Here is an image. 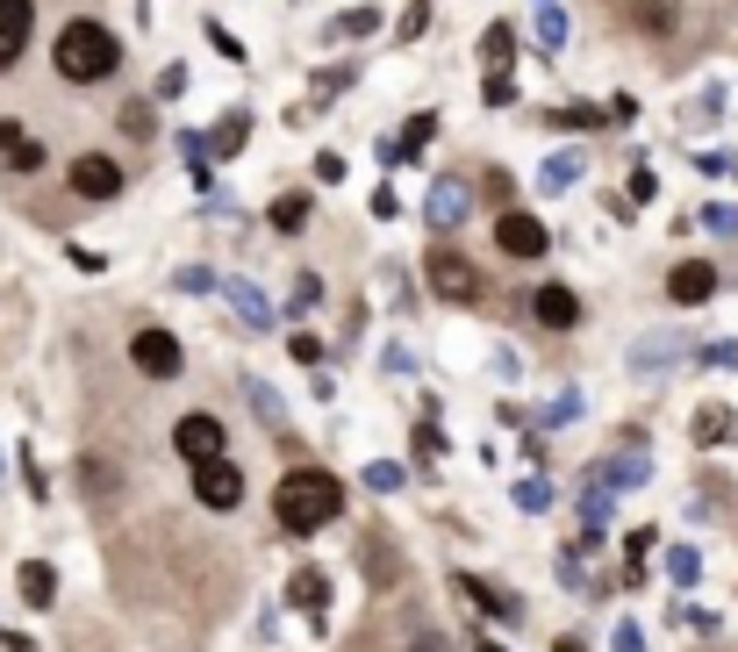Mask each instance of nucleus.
I'll list each match as a JSON object with an SVG mask.
<instances>
[{"label": "nucleus", "mask_w": 738, "mask_h": 652, "mask_svg": "<svg viewBox=\"0 0 738 652\" xmlns=\"http://www.w3.org/2000/svg\"><path fill=\"white\" fill-rule=\"evenodd\" d=\"M337 509H344V488H337V473H330V466H287V473H280V488H273V524H280L287 538L323 531Z\"/></svg>", "instance_id": "f257e3e1"}, {"label": "nucleus", "mask_w": 738, "mask_h": 652, "mask_svg": "<svg viewBox=\"0 0 738 652\" xmlns=\"http://www.w3.org/2000/svg\"><path fill=\"white\" fill-rule=\"evenodd\" d=\"M51 65H58V79H65V86H101V79H115V72H122V36L108 29V22L79 15V22L58 29Z\"/></svg>", "instance_id": "f03ea898"}, {"label": "nucleus", "mask_w": 738, "mask_h": 652, "mask_svg": "<svg viewBox=\"0 0 738 652\" xmlns=\"http://www.w3.org/2000/svg\"><path fill=\"white\" fill-rule=\"evenodd\" d=\"M423 273H430V294H438V302H452V309H473V302H488L481 266H473V258H459V251H445V244L423 258Z\"/></svg>", "instance_id": "7ed1b4c3"}, {"label": "nucleus", "mask_w": 738, "mask_h": 652, "mask_svg": "<svg viewBox=\"0 0 738 652\" xmlns=\"http://www.w3.org/2000/svg\"><path fill=\"white\" fill-rule=\"evenodd\" d=\"M130 359H137V373L144 380H172L180 373V366H187V352H180V337H172V330H137V337H130Z\"/></svg>", "instance_id": "20e7f679"}, {"label": "nucleus", "mask_w": 738, "mask_h": 652, "mask_svg": "<svg viewBox=\"0 0 738 652\" xmlns=\"http://www.w3.org/2000/svg\"><path fill=\"white\" fill-rule=\"evenodd\" d=\"M194 502H201V509H237L244 502V473L223 459V452L194 466Z\"/></svg>", "instance_id": "39448f33"}, {"label": "nucleus", "mask_w": 738, "mask_h": 652, "mask_svg": "<svg viewBox=\"0 0 738 652\" xmlns=\"http://www.w3.org/2000/svg\"><path fill=\"white\" fill-rule=\"evenodd\" d=\"M230 438H223V416H208V409H194V416H180V423H172V452H180V459H216V452H223Z\"/></svg>", "instance_id": "423d86ee"}, {"label": "nucleus", "mask_w": 738, "mask_h": 652, "mask_svg": "<svg viewBox=\"0 0 738 652\" xmlns=\"http://www.w3.org/2000/svg\"><path fill=\"white\" fill-rule=\"evenodd\" d=\"M72 194H79V201H115L122 194V165L108 151H79L72 158Z\"/></svg>", "instance_id": "0eeeda50"}, {"label": "nucleus", "mask_w": 738, "mask_h": 652, "mask_svg": "<svg viewBox=\"0 0 738 652\" xmlns=\"http://www.w3.org/2000/svg\"><path fill=\"white\" fill-rule=\"evenodd\" d=\"M495 244H502L509 258H545L552 230L538 223V216H524V208H502V216H495Z\"/></svg>", "instance_id": "6e6552de"}, {"label": "nucleus", "mask_w": 738, "mask_h": 652, "mask_svg": "<svg viewBox=\"0 0 738 652\" xmlns=\"http://www.w3.org/2000/svg\"><path fill=\"white\" fill-rule=\"evenodd\" d=\"M36 36V0H0V72H15Z\"/></svg>", "instance_id": "1a4fd4ad"}, {"label": "nucleus", "mask_w": 738, "mask_h": 652, "mask_svg": "<svg viewBox=\"0 0 738 652\" xmlns=\"http://www.w3.org/2000/svg\"><path fill=\"white\" fill-rule=\"evenodd\" d=\"M423 216H430V223H438V230H459L466 216H473V187H466L459 172H445V180H438V187H430Z\"/></svg>", "instance_id": "9d476101"}, {"label": "nucleus", "mask_w": 738, "mask_h": 652, "mask_svg": "<svg viewBox=\"0 0 738 652\" xmlns=\"http://www.w3.org/2000/svg\"><path fill=\"white\" fill-rule=\"evenodd\" d=\"M667 294L681 302V309H703L710 294H717V266H710V258H681V266L667 273Z\"/></svg>", "instance_id": "9b49d317"}, {"label": "nucleus", "mask_w": 738, "mask_h": 652, "mask_svg": "<svg viewBox=\"0 0 738 652\" xmlns=\"http://www.w3.org/2000/svg\"><path fill=\"white\" fill-rule=\"evenodd\" d=\"M617 22H631V29H645V36H667L674 22H681V8L674 0H602Z\"/></svg>", "instance_id": "f8f14e48"}, {"label": "nucleus", "mask_w": 738, "mask_h": 652, "mask_svg": "<svg viewBox=\"0 0 738 652\" xmlns=\"http://www.w3.org/2000/svg\"><path fill=\"white\" fill-rule=\"evenodd\" d=\"M531 309H538V323H545V330H574V323H581V302H574L567 287H538Z\"/></svg>", "instance_id": "ddd939ff"}, {"label": "nucleus", "mask_w": 738, "mask_h": 652, "mask_svg": "<svg viewBox=\"0 0 738 652\" xmlns=\"http://www.w3.org/2000/svg\"><path fill=\"white\" fill-rule=\"evenodd\" d=\"M459 595L473 602V610H488V617H502V624H516V617H524V602H516V595H502V588H488V581H473V574H459Z\"/></svg>", "instance_id": "4468645a"}, {"label": "nucleus", "mask_w": 738, "mask_h": 652, "mask_svg": "<svg viewBox=\"0 0 738 652\" xmlns=\"http://www.w3.org/2000/svg\"><path fill=\"white\" fill-rule=\"evenodd\" d=\"M216 287H223L230 302H237V316H244V323H251V330H273V309L258 302V287H244L237 273H216Z\"/></svg>", "instance_id": "2eb2a0df"}, {"label": "nucleus", "mask_w": 738, "mask_h": 652, "mask_svg": "<svg viewBox=\"0 0 738 652\" xmlns=\"http://www.w3.org/2000/svg\"><path fill=\"white\" fill-rule=\"evenodd\" d=\"M645 473H653V466H645V452H624V459H602L588 481H602V488H638Z\"/></svg>", "instance_id": "dca6fc26"}, {"label": "nucleus", "mask_w": 738, "mask_h": 652, "mask_svg": "<svg viewBox=\"0 0 738 652\" xmlns=\"http://www.w3.org/2000/svg\"><path fill=\"white\" fill-rule=\"evenodd\" d=\"M22 602H29V610H51V602H58V574L44 567V559L22 567Z\"/></svg>", "instance_id": "f3484780"}, {"label": "nucleus", "mask_w": 738, "mask_h": 652, "mask_svg": "<svg viewBox=\"0 0 738 652\" xmlns=\"http://www.w3.org/2000/svg\"><path fill=\"white\" fill-rule=\"evenodd\" d=\"M273 230L280 237H302V230H309V194H280L273 201Z\"/></svg>", "instance_id": "a211bd4d"}, {"label": "nucleus", "mask_w": 738, "mask_h": 652, "mask_svg": "<svg viewBox=\"0 0 738 652\" xmlns=\"http://www.w3.org/2000/svg\"><path fill=\"white\" fill-rule=\"evenodd\" d=\"M244 395H251V409H258V423H266V430H287V402H280L266 380H244Z\"/></svg>", "instance_id": "6ab92c4d"}, {"label": "nucleus", "mask_w": 738, "mask_h": 652, "mask_svg": "<svg viewBox=\"0 0 738 652\" xmlns=\"http://www.w3.org/2000/svg\"><path fill=\"white\" fill-rule=\"evenodd\" d=\"M366 574H373V581H395V574H402L395 538H366Z\"/></svg>", "instance_id": "aec40b11"}, {"label": "nucleus", "mask_w": 738, "mask_h": 652, "mask_svg": "<svg viewBox=\"0 0 738 652\" xmlns=\"http://www.w3.org/2000/svg\"><path fill=\"white\" fill-rule=\"evenodd\" d=\"M481 58H488L495 72H509V58H516V29H509V22H495V29L481 36Z\"/></svg>", "instance_id": "412c9836"}, {"label": "nucleus", "mask_w": 738, "mask_h": 652, "mask_svg": "<svg viewBox=\"0 0 738 652\" xmlns=\"http://www.w3.org/2000/svg\"><path fill=\"white\" fill-rule=\"evenodd\" d=\"M244 137H251V115H244V108H237V115H223V130L208 137V151H216V158H230V151H237Z\"/></svg>", "instance_id": "4be33fe9"}, {"label": "nucleus", "mask_w": 738, "mask_h": 652, "mask_svg": "<svg viewBox=\"0 0 738 652\" xmlns=\"http://www.w3.org/2000/svg\"><path fill=\"white\" fill-rule=\"evenodd\" d=\"M688 352V337H645V344H631V366H660V359H681Z\"/></svg>", "instance_id": "5701e85b"}, {"label": "nucleus", "mask_w": 738, "mask_h": 652, "mask_svg": "<svg viewBox=\"0 0 738 652\" xmlns=\"http://www.w3.org/2000/svg\"><path fill=\"white\" fill-rule=\"evenodd\" d=\"M287 595L302 602V610H323V602H330V581H323L316 567H302V574H294V588H287Z\"/></svg>", "instance_id": "b1692460"}, {"label": "nucleus", "mask_w": 738, "mask_h": 652, "mask_svg": "<svg viewBox=\"0 0 738 652\" xmlns=\"http://www.w3.org/2000/svg\"><path fill=\"white\" fill-rule=\"evenodd\" d=\"M380 29V8H344L337 22H330V36H373Z\"/></svg>", "instance_id": "393cba45"}, {"label": "nucleus", "mask_w": 738, "mask_h": 652, "mask_svg": "<svg viewBox=\"0 0 738 652\" xmlns=\"http://www.w3.org/2000/svg\"><path fill=\"white\" fill-rule=\"evenodd\" d=\"M538 44H545V51H559V44H567V15H559L552 0H538Z\"/></svg>", "instance_id": "a878e982"}, {"label": "nucleus", "mask_w": 738, "mask_h": 652, "mask_svg": "<svg viewBox=\"0 0 738 652\" xmlns=\"http://www.w3.org/2000/svg\"><path fill=\"white\" fill-rule=\"evenodd\" d=\"M731 430H738L731 409H703V416H696V438H703V445H717V438H731Z\"/></svg>", "instance_id": "bb28decb"}, {"label": "nucleus", "mask_w": 738, "mask_h": 652, "mask_svg": "<svg viewBox=\"0 0 738 652\" xmlns=\"http://www.w3.org/2000/svg\"><path fill=\"white\" fill-rule=\"evenodd\" d=\"M581 524H588V531H602V524H610V488H602V481H588V495H581Z\"/></svg>", "instance_id": "cd10ccee"}, {"label": "nucleus", "mask_w": 738, "mask_h": 652, "mask_svg": "<svg viewBox=\"0 0 738 652\" xmlns=\"http://www.w3.org/2000/svg\"><path fill=\"white\" fill-rule=\"evenodd\" d=\"M538 180H545L552 194H559V187H574V180H581V158H567V151H559V158H545V172H538Z\"/></svg>", "instance_id": "c85d7f7f"}, {"label": "nucleus", "mask_w": 738, "mask_h": 652, "mask_svg": "<svg viewBox=\"0 0 738 652\" xmlns=\"http://www.w3.org/2000/svg\"><path fill=\"white\" fill-rule=\"evenodd\" d=\"M610 122V108H552V130H595Z\"/></svg>", "instance_id": "c756f323"}, {"label": "nucleus", "mask_w": 738, "mask_h": 652, "mask_svg": "<svg viewBox=\"0 0 738 652\" xmlns=\"http://www.w3.org/2000/svg\"><path fill=\"white\" fill-rule=\"evenodd\" d=\"M402 481H409V473H402L395 459H373V466H366V488H373V495H395Z\"/></svg>", "instance_id": "7c9ffc66"}, {"label": "nucleus", "mask_w": 738, "mask_h": 652, "mask_svg": "<svg viewBox=\"0 0 738 652\" xmlns=\"http://www.w3.org/2000/svg\"><path fill=\"white\" fill-rule=\"evenodd\" d=\"M8 165H15V172H44V144H36V137H15V144H8Z\"/></svg>", "instance_id": "2f4dec72"}, {"label": "nucleus", "mask_w": 738, "mask_h": 652, "mask_svg": "<svg viewBox=\"0 0 738 652\" xmlns=\"http://www.w3.org/2000/svg\"><path fill=\"white\" fill-rule=\"evenodd\" d=\"M667 574H674V588H688L696 574H703V559H696L688 545H674V552H667Z\"/></svg>", "instance_id": "473e14b6"}, {"label": "nucleus", "mask_w": 738, "mask_h": 652, "mask_svg": "<svg viewBox=\"0 0 738 652\" xmlns=\"http://www.w3.org/2000/svg\"><path fill=\"white\" fill-rule=\"evenodd\" d=\"M287 352H294L302 366H316V359H323V337H316V330H294V337H287Z\"/></svg>", "instance_id": "72a5a7b5"}, {"label": "nucleus", "mask_w": 738, "mask_h": 652, "mask_svg": "<svg viewBox=\"0 0 738 652\" xmlns=\"http://www.w3.org/2000/svg\"><path fill=\"white\" fill-rule=\"evenodd\" d=\"M545 502H552V488H545V481H516V509H531V516H538Z\"/></svg>", "instance_id": "f704fd0d"}, {"label": "nucleus", "mask_w": 738, "mask_h": 652, "mask_svg": "<svg viewBox=\"0 0 738 652\" xmlns=\"http://www.w3.org/2000/svg\"><path fill=\"white\" fill-rule=\"evenodd\" d=\"M208 44H216V51H223V58H230V65H244V44H237V36H230V29H223V22H208Z\"/></svg>", "instance_id": "c9c22d12"}, {"label": "nucleus", "mask_w": 738, "mask_h": 652, "mask_svg": "<svg viewBox=\"0 0 738 652\" xmlns=\"http://www.w3.org/2000/svg\"><path fill=\"white\" fill-rule=\"evenodd\" d=\"M438 452H445V438H438V423H423V430H416V466H430Z\"/></svg>", "instance_id": "e433bc0d"}, {"label": "nucleus", "mask_w": 738, "mask_h": 652, "mask_svg": "<svg viewBox=\"0 0 738 652\" xmlns=\"http://www.w3.org/2000/svg\"><path fill=\"white\" fill-rule=\"evenodd\" d=\"M516 101V86H509V72H488V108H509Z\"/></svg>", "instance_id": "4c0bfd02"}, {"label": "nucleus", "mask_w": 738, "mask_h": 652, "mask_svg": "<svg viewBox=\"0 0 738 652\" xmlns=\"http://www.w3.org/2000/svg\"><path fill=\"white\" fill-rule=\"evenodd\" d=\"M423 22H430V0H416L409 15H402V44H416V36H423Z\"/></svg>", "instance_id": "58836bf2"}, {"label": "nucleus", "mask_w": 738, "mask_h": 652, "mask_svg": "<svg viewBox=\"0 0 738 652\" xmlns=\"http://www.w3.org/2000/svg\"><path fill=\"white\" fill-rule=\"evenodd\" d=\"M352 79H359V72H352V65H337V72H323V79H316V94H344Z\"/></svg>", "instance_id": "ea45409f"}, {"label": "nucleus", "mask_w": 738, "mask_h": 652, "mask_svg": "<svg viewBox=\"0 0 738 652\" xmlns=\"http://www.w3.org/2000/svg\"><path fill=\"white\" fill-rule=\"evenodd\" d=\"M574 416H581V395H559V402L545 409V423H574Z\"/></svg>", "instance_id": "a19ab883"}, {"label": "nucleus", "mask_w": 738, "mask_h": 652, "mask_svg": "<svg viewBox=\"0 0 738 652\" xmlns=\"http://www.w3.org/2000/svg\"><path fill=\"white\" fill-rule=\"evenodd\" d=\"M180 287H187V294H208V287H216V273H208V266H187V273H180Z\"/></svg>", "instance_id": "79ce46f5"}, {"label": "nucleus", "mask_w": 738, "mask_h": 652, "mask_svg": "<svg viewBox=\"0 0 738 652\" xmlns=\"http://www.w3.org/2000/svg\"><path fill=\"white\" fill-rule=\"evenodd\" d=\"M316 180H330V187H337V180H344V158L323 151V158H316Z\"/></svg>", "instance_id": "37998d69"}, {"label": "nucleus", "mask_w": 738, "mask_h": 652, "mask_svg": "<svg viewBox=\"0 0 738 652\" xmlns=\"http://www.w3.org/2000/svg\"><path fill=\"white\" fill-rule=\"evenodd\" d=\"M409 652H452V645H445V631H416Z\"/></svg>", "instance_id": "c03bdc74"}, {"label": "nucleus", "mask_w": 738, "mask_h": 652, "mask_svg": "<svg viewBox=\"0 0 738 652\" xmlns=\"http://www.w3.org/2000/svg\"><path fill=\"white\" fill-rule=\"evenodd\" d=\"M617 652H645L638 645V624H617Z\"/></svg>", "instance_id": "a18cd8bd"}, {"label": "nucleus", "mask_w": 738, "mask_h": 652, "mask_svg": "<svg viewBox=\"0 0 738 652\" xmlns=\"http://www.w3.org/2000/svg\"><path fill=\"white\" fill-rule=\"evenodd\" d=\"M22 137V130H15V122H0V151H8V144H15Z\"/></svg>", "instance_id": "49530a36"}, {"label": "nucleus", "mask_w": 738, "mask_h": 652, "mask_svg": "<svg viewBox=\"0 0 738 652\" xmlns=\"http://www.w3.org/2000/svg\"><path fill=\"white\" fill-rule=\"evenodd\" d=\"M0 652H36V645H29V638H8V645H0Z\"/></svg>", "instance_id": "de8ad7c7"}, {"label": "nucleus", "mask_w": 738, "mask_h": 652, "mask_svg": "<svg viewBox=\"0 0 738 652\" xmlns=\"http://www.w3.org/2000/svg\"><path fill=\"white\" fill-rule=\"evenodd\" d=\"M473 652H502V645H488V638H481V645H473Z\"/></svg>", "instance_id": "09e8293b"}]
</instances>
